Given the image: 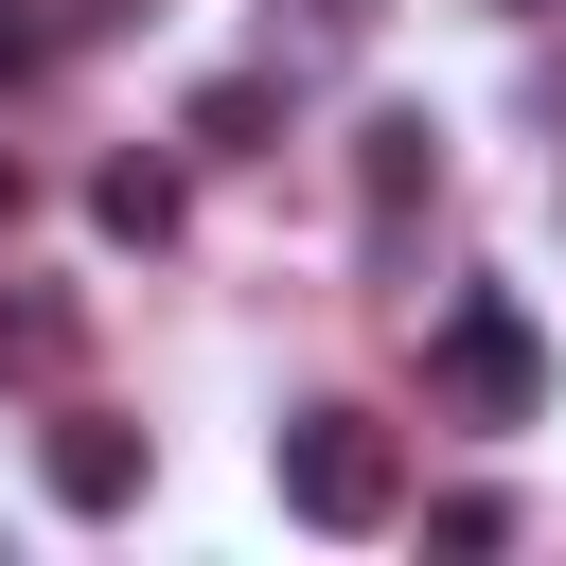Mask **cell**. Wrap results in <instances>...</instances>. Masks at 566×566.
<instances>
[{
  "label": "cell",
  "mask_w": 566,
  "mask_h": 566,
  "mask_svg": "<svg viewBox=\"0 0 566 566\" xmlns=\"http://www.w3.org/2000/svg\"><path fill=\"white\" fill-rule=\"evenodd\" d=\"M88 212H106V248H177V159H142V142H124V159L88 177Z\"/></svg>",
  "instance_id": "8992f818"
},
{
  "label": "cell",
  "mask_w": 566,
  "mask_h": 566,
  "mask_svg": "<svg viewBox=\"0 0 566 566\" xmlns=\"http://www.w3.org/2000/svg\"><path fill=\"white\" fill-rule=\"evenodd\" d=\"M18 212H35V177H18V159H0V230H18Z\"/></svg>",
  "instance_id": "30bf717a"
},
{
  "label": "cell",
  "mask_w": 566,
  "mask_h": 566,
  "mask_svg": "<svg viewBox=\"0 0 566 566\" xmlns=\"http://www.w3.org/2000/svg\"><path fill=\"white\" fill-rule=\"evenodd\" d=\"M424 407H460V424H531V407H548V354H531V318H513L495 283L424 318Z\"/></svg>",
  "instance_id": "7a4b0ae2"
},
{
  "label": "cell",
  "mask_w": 566,
  "mask_h": 566,
  "mask_svg": "<svg viewBox=\"0 0 566 566\" xmlns=\"http://www.w3.org/2000/svg\"><path fill=\"white\" fill-rule=\"evenodd\" d=\"M424 195H442V124H424V106H371V124H354V212L407 230Z\"/></svg>",
  "instance_id": "277c9868"
},
{
  "label": "cell",
  "mask_w": 566,
  "mask_h": 566,
  "mask_svg": "<svg viewBox=\"0 0 566 566\" xmlns=\"http://www.w3.org/2000/svg\"><path fill=\"white\" fill-rule=\"evenodd\" d=\"M177 142H195V159H265V142H283V88H265V71H212V88L177 106Z\"/></svg>",
  "instance_id": "5b68a950"
},
{
  "label": "cell",
  "mask_w": 566,
  "mask_h": 566,
  "mask_svg": "<svg viewBox=\"0 0 566 566\" xmlns=\"http://www.w3.org/2000/svg\"><path fill=\"white\" fill-rule=\"evenodd\" d=\"M35 460H53V495H71V513H142V478H159V442H142L124 407H53V442H35Z\"/></svg>",
  "instance_id": "3957f363"
},
{
  "label": "cell",
  "mask_w": 566,
  "mask_h": 566,
  "mask_svg": "<svg viewBox=\"0 0 566 566\" xmlns=\"http://www.w3.org/2000/svg\"><path fill=\"white\" fill-rule=\"evenodd\" d=\"M265 478H283L301 531H389V513H407V460H389L371 407H301V424L265 442Z\"/></svg>",
  "instance_id": "6da1fadb"
},
{
  "label": "cell",
  "mask_w": 566,
  "mask_h": 566,
  "mask_svg": "<svg viewBox=\"0 0 566 566\" xmlns=\"http://www.w3.org/2000/svg\"><path fill=\"white\" fill-rule=\"evenodd\" d=\"M35 53H53V18H18V0H0V88H18Z\"/></svg>",
  "instance_id": "9c48e42d"
},
{
  "label": "cell",
  "mask_w": 566,
  "mask_h": 566,
  "mask_svg": "<svg viewBox=\"0 0 566 566\" xmlns=\"http://www.w3.org/2000/svg\"><path fill=\"white\" fill-rule=\"evenodd\" d=\"M71 354V301H0V371H53Z\"/></svg>",
  "instance_id": "ba28073f"
},
{
  "label": "cell",
  "mask_w": 566,
  "mask_h": 566,
  "mask_svg": "<svg viewBox=\"0 0 566 566\" xmlns=\"http://www.w3.org/2000/svg\"><path fill=\"white\" fill-rule=\"evenodd\" d=\"M424 548H513V495H495V478H460V495L424 513Z\"/></svg>",
  "instance_id": "52a82bcc"
}]
</instances>
